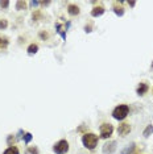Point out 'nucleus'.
<instances>
[{"mask_svg": "<svg viewBox=\"0 0 153 154\" xmlns=\"http://www.w3.org/2000/svg\"><path fill=\"white\" fill-rule=\"evenodd\" d=\"M25 8H26V3L25 1L20 0V1L16 3V9H17V11H24Z\"/></svg>", "mask_w": 153, "mask_h": 154, "instance_id": "nucleus-14", "label": "nucleus"}, {"mask_svg": "<svg viewBox=\"0 0 153 154\" xmlns=\"http://www.w3.org/2000/svg\"><path fill=\"white\" fill-rule=\"evenodd\" d=\"M128 113H129V107H128L127 104H120V106H118L114 109V112H112V117L120 121V120H124L125 117H127Z\"/></svg>", "mask_w": 153, "mask_h": 154, "instance_id": "nucleus-2", "label": "nucleus"}, {"mask_svg": "<svg viewBox=\"0 0 153 154\" xmlns=\"http://www.w3.org/2000/svg\"><path fill=\"white\" fill-rule=\"evenodd\" d=\"M114 12L118 15V16H123L124 15V8L120 7V5H118V3H116V4L114 5Z\"/></svg>", "mask_w": 153, "mask_h": 154, "instance_id": "nucleus-10", "label": "nucleus"}, {"mask_svg": "<svg viewBox=\"0 0 153 154\" xmlns=\"http://www.w3.org/2000/svg\"><path fill=\"white\" fill-rule=\"evenodd\" d=\"M38 17H41V13H40V12H35V13H33V20H35V18H38Z\"/></svg>", "mask_w": 153, "mask_h": 154, "instance_id": "nucleus-22", "label": "nucleus"}, {"mask_svg": "<svg viewBox=\"0 0 153 154\" xmlns=\"http://www.w3.org/2000/svg\"><path fill=\"white\" fill-rule=\"evenodd\" d=\"M99 131H100V137H102V138H110L112 136L114 127H112L111 124H107V122H104V124L100 125Z\"/></svg>", "mask_w": 153, "mask_h": 154, "instance_id": "nucleus-4", "label": "nucleus"}, {"mask_svg": "<svg viewBox=\"0 0 153 154\" xmlns=\"http://www.w3.org/2000/svg\"><path fill=\"white\" fill-rule=\"evenodd\" d=\"M40 37H41L42 40H48L49 38V34L46 32H44V30H42V32H40Z\"/></svg>", "mask_w": 153, "mask_h": 154, "instance_id": "nucleus-19", "label": "nucleus"}, {"mask_svg": "<svg viewBox=\"0 0 153 154\" xmlns=\"http://www.w3.org/2000/svg\"><path fill=\"white\" fill-rule=\"evenodd\" d=\"M135 150V144L132 142V144H129L125 149H123V152H121V154H131Z\"/></svg>", "mask_w": 153, "mask_h": 154, "instance_id": "nucleus-13", "label": "nucleus"}, {"mask_svg": "<svg viewBox=\"0 0 153 154\" xmlns=\"http://www.w3.org/2000/svg\"><path fill=\"white\" fill-rule=\"evenodd\" d=\"M3 154H20L19 153V149L16 146H10L8 149H5V152Z\"/></svg>", "mask_w": 153, "mask_h": 154, "instance_id": "nucleus-11", "label": "nucleus"}, {"mask_svg": "<svg viewBox=\"0 0 153 154\" xmlns=\"http://www.w3.org/2000/svg\"><path fill=\"white\" fill-rule=\"evenodd\" d=\"M0 7L1 8H8L10 7V1H7V0H5V1H0Z\"/></svg>", "mask_w": 153, "mask_h": 154, "instance_id": "nucleus-20", "label": "nucleus"}, {"mask_svg": "<svg viewBox=\"0 0 153 154\" xmlns=\"http://www.w3.org/2000/svg\"><path fill=\"white\" fill-rule=\"evenodd\" d=\"M98 141H99V138L94 133H86L82 136V144H83V146L86 149H90V150L95 149L98 145Z\"/></svg>", "mask_w": 153, "mask_h": 154, "instance_id": "nucleus-1", "label": "nucleus"}, {"mask_svg": "<svg viewBox=\"0 0 153 154\" xmlns=\"http://www.w3.org/2000/svg\"><path fill=\"white\" fill-rule=\"evenodd\" d=\"M24 141H25V144H29L30 141H32V134H30V133H25V134H24Z\"/></svg>", "mask_w": 153, "mask_h": 154, "instance_id": "nucleus-18", "label": "nucleus"}, {"mask_svg": "<svg viewBox=\"0 0 153 154\" xmlns=\"http://www.w3.org/2000/svg\"><path fill=\"white\" fill-rule=\"evenodd\" d=\"M153 133V125H148V127L145 128V131H144V137H149L151 134Z\"/></svg>", "mask_w": 153, "mask_h": 154, "instance_id": "nucleus-15", "label": "nucleus"}, {"mask_svg": "<svg viewBox=\"0 0 153 154\" xmlns=\"http://www.w3.org/2000/svg\"><path fill=\"white\" fill-rule=\"evenodd\" d=\"M85 30H86L87 33H90L91 32V25H86V26H85Z\"/></svg>", "mask_w": 153, "mask_h": 154, "instance_id": "nucleus-24", "label": "nucleus"}, {"mask_svg": "<svg viewBox=\"0 0 153 154\" xmlns=\"http://www.w3.org/2000/svg\"><path fill=\"white\" fill-rule=\"evenodd\" d=\"M29 4H30V7H36V5H38L40 3H38V1H30Z\"/></svg>", "mask_w": 153, "mask_h": 154, "instance_id": "nucleus-23", "label": "nucleus"}, {"mask_svg": "<svg viewBox=\"0 0 153 154\" xmlns=\"http://www.w3.org/2000/svg\"><path fill=\"white\" fill-rule=\"evenodd\" d=\"M79 7L75 4H70L69 7H67V13L70 15V16H78L79 15Z\"/></svg>", "mask_w": 153, "mask_h": 154, "instance_id": "nucleus-8", "label": "nucleus"}, {"mask_svg": "<svg viewBox=\"0 0 153 154\" xmlns=\"http://www.w3.org/2000/svg\"><path fill=\"white\" fill-rule=\"evenodd\" d=\"M37 51H38V45L32 44V45L28 46V53H29V54H36Z\"/></svg>", "mask_w": 153, "mask_h": 154, "instance_id": "nucleus-12", "label": "nucleus"}, {"mask_svg": "<svg viewBox=\"0 0 153 154\" xmlns=\"http://www.w3.org/2000/svg\"><path fill=\"white\" fill-rule=\"evenodd\" d=\"M129 132H131V125L127 124V122H123V124H120L118 127V133L120 136H127Z\"/></svg>", "mask_w": 153, "mask_h": 154, "instance_id": "nucleus-6", "label": "nucleus"}, {"mask_svg": "<svg viewBox=\"0 0 153 154\" xmlns=\"http://www.w3.org/2000/svg\"><path fill=\"white\" fill-rule=\"evenodd\" d=\"M8 46V40L7 38H0V49H5Z\"/></svg>", "mask_w": 153, "mask_h": 154, "instance_id": "nucleus-16", "label": "nucleus"}, {"mask_svg": "<svg viewBox=\"0 0 153 154\" xmlns=\"http://www.w3.org/2000/svg\"><path fill=\"white\" fill-rule=\"evenodd\" d=\"M116 150V141H108L103 146V154H112Z\"/></svg>", "mask_w": 153, "mask_h": 154, "instance_id": "nucleus-5", "label": "nucleus"}, {"mask_svg": "<svg viewBox=\"0 0 153 154\" xmlns=\"http://www.w3.org/2000/svg\"><path fill=\"white\" fill-rule=\"evenodd\" d=\"M104 7L103 5H99V7H95V8H93V11H91V16H94V17H99V16H102L103 13H104Z\"/></svg>", "mask_w": 153, "mask_h": 154, "instance_id": "nucleus-9", "label": "nucleus"}, {"mask_svg": "<svg viewBox=\"0 0 153 154\" xmlns=\"http://www.w3.org/2000/svg\"><path fill=\"white\" fill-rule=\"evenodd\" d=\"M148 90H149V86L146 84V83H140V84L137 86V90H136V92H137V95H140V96H143V95H145L146 92H148Z\"/></svg>", "mask_w": 153, "mask_h": 154, "instance_id": "nucleus-7", "label": "nucleus"}, {"mask_svg": "<svg viewBox=\"0 0 153 154\" xmlns=\"http://www.w3.org/2000/svg\"><path fill=\"white\" fill-rule=\"evenodd\" d=\"M8 26V21L7 20H0V30H3V29H5V28Z\"/></svg>", "mask_w": 153, "mask_h": 154, "instance_id": "nucleus-17", "label": "nucleus"}, {"mask_svg": "<svg viewBox=\"0 0 153 154\" xmlns=\"http://www.w3.org/2000/svg\"><path fill=\"white\" fill-rule=\"evenodd\" d=\"M53 152L56 154H66L69 152V142L66 140H61L57 144H54Z\"/></svg>", "mask_w": 153, "mask_h": 154, "instance_id": "nucleus-3", "label": "nucleus"}, {"mask_svg": "<svg viewBox=\"0 0 153 154\" xmlns=\"http://www.w3.org/2000/svg\"><path fill=\"white\" fill-rule=\"evenodd\" d=\"M135 4H136L135 1H129V5H131V7H135Z\"/></svg>", "mask_w": 153, "mask_h": 154, "instance_id": "nucleus-25", "label": "nucleus"}, {"mask_svg": "<svg viewBox=\"0 0 153 154\" xmlns=\"http://www.w3.org/2000/svg\"><path fill=\"white\" fill-rule=\"evenodd\" d=\"M28 152H29L30 154H38L37 147H29V149H28Z\"/></svg>", "mask_w": 153, "mask_h": 154, "instance_id": "nucleus-21", "label": "nucleus"}]
</instances>
